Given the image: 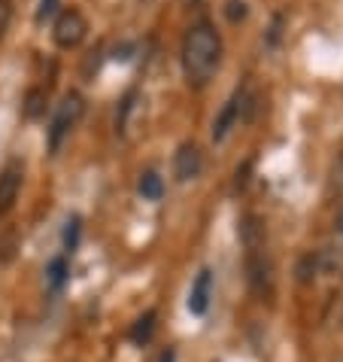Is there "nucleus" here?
<instances>
[{
	"label": "nucleus",
	"mask_w": 343,
	"mask_h": 362,
	"mask_svg": "<svg viewBox=\"0 0 343 362\" xmlns=\"http://www.w3.org/2000/svg\"><path fill=\"white\" fill-rule=\"evenodd\" d=\"M222 58V37L207 18L188 28L183 40V74L191 88H204L213 79Z\"/></svg>",
	"instance_id": "f257e3e1"
},
{
	"label": "nucleus",
	"mask_w": 343,
	"mask_h": 362,
	"mask_svg": "<svg viewBox=\"0 0 343 362\" xmlns=\"http://www.w3.org/2000/svg\"><path fill=\"white\" fill-rule=\"evenodd\" d=\"M83 113H85V98L79 92H67L61 98V104H58V110H55L52 125H49V153H52V156L61 149L64 137L79 125Z\"/></svg>",
	"instance_id": "f03ea898"
},
{
	"label": "nucleus",
	"mask_w": 343,
	"mask_h": 362,
	"mask_svg": "<svg viewBox=\"0 0 343 362\" xmlns=\"http://www.w3.org/2000/svg\"><path fill=\"white\" fill-rule=\"evenodd\" d=\"M252 107H255V98H252L249 86L234 88V95L225 100V107H222V113L216 116V122H213V140H216V144H222V140L231 134V128H234L240 119L249 122V119H252Z\"/></svg>",
	"instance_id": "7ed1b4c3"
},
{
	"label": "nucleus",
	"mask_w": 343,
	"mask_h": 362,
	"mask_svg": "<svg viewBox=\"0 0 343 362\" xmlns=\"http://www.w3.org/2000/svg\"><path fill=\"white\" fill-rule=\"evenodd\" d=\"M85 34H88V22L79 9L70 6V9H61V13L55 16L52 40H55L58 49H76L85 40Z\"/></svg>",
	"instance_id": "20e7f679"
},
{
	"label": "nucleus",
	"mask_w": 343,
	"mask_h": 362,
	"mask_svg": "<svg viewBox=\"0 0 343 362\" xmlns=\"http://www.w3.org/2000/svg\"><path fill=\"white\" fill-rule=\"evenodd\" d=\"M22 180H25V168L18 158L4 165V170H0V216H6L16 207V198L22 192Z\"/></svg>",
	"instance_id": "39448f33"
},
{
	"label": "nucleus",
	"mask_w": 343,
	"mask_h": 362,
	"mask_svg": "<svg viewBox=\"0 0 343 362\" xmlns=\"http://www.w3.org/2000/svg\"><path fill=\"white\" fill-rule=\"evenodd\" d=\"M200 170H204V156H200V146L186 140L183 146L176 149L174 156V177L179 183H188V180H198Z\"/></svg>",
	"instance_id": "423d86ee"
},
{
	"label": "nucleus",
	"mask_w": 343,
	"mask_h": 362,
	"mask_svg": "<svg viewBox=\"0 0 343 362\" xmlns=\"http://www.w3.org/2000/svg\"><path fill=\"white\" fill-rule=\"evenodd\" d=\"M210 298H213V271L204 268L200 274L195 277L191 284V293H188V310L195 317H204L210 310Z\"/></svg>",
	"instance_id": "0eeeda50"
},
{
	"label": "nucleus",
	"mask_w": 343,
	"mask_h": 362,
	"mask_svg": "<svg viewBox=\"0 0 343 362\" xmlns=\"http://www.w3.org/2000/svg\"><path fill=\"white\" fill-rule=\"evenodd\" d=\"M246 271H249V284L258 289V293H265L270 289V280H274V268L261 253H249L246 259Z\"/></svg>",
	"instance_id": "6e6552de"
},
{
	"label": "nucleus",
	"mask_w": 343,
	"mask_h": 362,
	"mask_svg": "<svg viewBox=\"0 0 343 362\" xmlns=\"http://www.w3.org/2000/svg\"><path fill=\"white\" fill-rule=\"evenodd\" d=\"M46 107H49V92L46 88H28V95L22 100V116L25 119H31V122H37V119H43L46 116Z\"/></svg>",
	"instance_id": "1a4fd4ad"
},
{
	"label": "nucleus",
	"mask_w": 343,
	"mask_h": 362,
	"mask_svg": "<svg viewBox=\"0 0 343 362\" xmlns=\"http://www.w3.org/2000/svg\"><path fill=\"white\" fill-rule=\"evenodd\" d=\"M137 192L143 195V201H161L164 198V180L155 170H143L137 180Z\"/></svg>",
	"instance_id": "9d476101"
},
{
	"label": "nucleus",
	"mask_w": 343,
	"mask_h": 362,
	"mask_svg": "<svg viewBox=\"0 0 343 362\" xmlns=\"http://www.w3.org/2000/svg\"><path fill=\"white\" fill-rule=\"evenodd\" d=\"M155 320H158V314L155 310H146L143 317H137L134 320V326H131V341H134V344H149V341H152V335H155Z\"/></svg>",
	"instance_id": "9b49d317"
},
{
	"label": "nucleus",
	"mask_w": 343,
	"mask_h": 362,
	"mask_svg": "<svg viewBox=\"0 0 343 362\" xmlns=\"http://www.w3.org/2000/svg\"><path fill=\"white\" fill-rule=\"evenodd\" d=\"M67 277H70V262H67V256H55L52 262H49V268H46L49 286H52V289H61V286L67 284Z\"/></svg>",
	"instance_id": "f8f14e48"
},
{
	"label": "nucleus",
	"mask_w": 343,
	"mask_h": 362,
	"mask_svg": "<svg viewBox=\"0 0 343 362\" xmlns=\"http://www.w3.org/2000/svg\"><path fill=\"white\" fill-rule=\"evenodd\" d=\"M134 100H137V88H131V92L119 100V110H116V134H125L128 132V119L134 113Z\"/></svg>",
	"instance_id": "ddd939ff"
},
{
	"label": "nucleus",
	"mask_w": 343,
	"mask_h": 362,
	"mask_svg": "<svg viewBox=\"0 0 343 362\" xmlns=\"http://www.w3.org/2000/svg\"><path fill=\"white\" fill-rule=\"evenodd\" d=\"M79 235H83V219H79L76 214L67 216L64 235H61V240H64V256H70V253H73V250L79 247Z\"/></svg>",
	"instance_id": "4468645a"
},
{
	"label": "nucleus",
	"mask_w": 343,
	"mask_h": 362,
	"mask_svg": "<svg viewBox=\"0 0 343 362\" xmlns=\"http://www.w3.org/2000/svg\"><path fill=\"white\" fill-rule=\"evenodd\" d=\"M240 235H243V244L249 250H258V240L265 238V228H261V223H258L255 216H246L243 226H240Z\"/></svg>",
	"instance_id": "2eb2a0df"
},
{
	"label": "nucleus",
	"mask_w": 343,
	"mask_h": 362,
	"mask_svg": "<svg viewBox=\"0 0 343 362\" xmlns=\"http://www.w3.org/2000/svg\"><path fill=\"white\" fill-rule=\"evenodd\" d=\"M61 0H40V6H37V25H43V22H49V18H55L58 13H61Z\"/></svg>",
	"instance_id": "dca6fc26"
},
{
	"label": "nucleus",
	"mask_w": 343,
	"mask_h": 362,
	"mask_svg": "<svg viewBox=\"0 0 343 362\" xmlns=\"http://www.w3.org/2000/svg\"><path fill=\"white\" fill-rule=\"evenodd\" d=\"M225 16H228L231 25H237V22H243V18L249 16V6L243 4V0H228V4H225Z\"/></svg>",
	"instance_id": "f3484780"
},
{
	"label": "nucleus",
	"mask_w": 343,
	"mask_h": 362,
	"mask_svg": "<svg viewBox=\"0 0 343 362\" xmlns=\"http://www.w3.org/2000/svg\"><path fill=\"white\" fill-rule=\"evenodd\" d=\"M16 235H13V231H9V235L4 238V240H0V262H13V256H16Z\"/></svg>",
	"instance_id": "a211bd4d"
},
{
	"label": "nucleus",
	"mask_w": 343,
	"mask_h": 362,
	"mask_svg": "<svg viewBox=\"0 0 343 362\" xmlns=\"http://www.w3.org/2000/svg\"><path fill=\"white\" fill-rule=\"evenodd\" d=\"M9 22H13V0H0V37L6 34Z\"/></svg>",
	"instance_id": "6ab92c4d"
},
{
	"label": "nucleus",
	"mask_w": 343,
	"mask_h": 362,
	"mask_svg": "<svg viewBox=\"0 0 343 362\" xmlns=\"http://www.w3.org/2000/svg\"><path fill=\"white\" fill-rule=\"evenodd\" d=\"M279 28H282V16L274 18V25H270V34H267V46H277V40H279Z\"/></svg>",
	"instance_id": "aec40b11"
},
{
	"label": "nucleus",
	"mask_w": 343,
	"mask_h": 362,
	"mask_svg": "<svg viewBox=\"0 0 343 362\" xmlns=\"http://www.w3.org/2000/svg\"><path fill=\"white\" fill-rule=\"evenodd\" d=\"M113 58H119V62H128V58H131V46H116Z\"/></svg>",
	"instance_id": "412c9836"
},
{
	"label": "nucleus",
	"mask_w": 343,
	"mask_h": 362,
	"mask_svg": "<svg viewBox=\"0 0 343 362\" xmlns=\"http://www.w3.org/2000/svg\"><path fill=\"white\" fill-rule=\"evenodd\" d=\"M158 362H176V354H174V350H170V347H167V350H164V354H161V356H158Z\"/></svg>",
	"instance_id": "4be33fe9"
},
{
	"label": "nucleus",
	"mask_w": 343,
	"mask_h": 362,
	"mask_svg": "<svg viewBox=\"0 0 343 362\" xmlns=\"http://www.w3.org/2000/svg\"><path fill=\"white\" fill-rule=\"evenodd\" d=\"M340 231H343V214H340Z\"/></svg>",
	"instance_id": "5701e85b"
}]
</instances>
